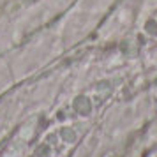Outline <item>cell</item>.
<instances>
[{
    "mask_svg": "<svg viewBox=\"0 0 157 157\" xmlns=\"http://www.w3.org/2000/svg\"><path fill=\"white\" fill-rule=\"evenodd\" d=\"M72 108H74L79 115H88V113H90V109H92V106H90L88 99H85V97H78V99L74 101Z\"/></svg>",
    "mask_w": 157,
    "mask_h": 157,
    "instance_id": "6da1fadb",
    "label": "cell"
},
{
    "mask_svg": "<svg viewBox=\"0 0 157 157\" xmlns=\"http://www.w3.org/2000/svg\"><path fill=\"white\" fill-rule=\"evenodd\" d=\"M60 134H62V138H64V141H74V140H76V134H74L72 129L64 127L62 131H60Z\"/></svg>",
    "mask_w": 157,
    "mask_h": 157,
    "instance_id": "7a4b0ae2",
    "label": "cell"
},
{
    "mask_svg": "<svg viewBox=\"0 0 157 157\" xmlns=\"http://www.w3.org/2000/svg\"><path fill=\"white\" fill-rule=\"evenodd\" d=\"M37 154H39V157H50V147H39Z\"/></svg>",
    "mask_w": 157,
    "mask_h": 157,
    "instance_id": "3957f363",
    "label": "cell"
}]
</instances>
